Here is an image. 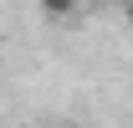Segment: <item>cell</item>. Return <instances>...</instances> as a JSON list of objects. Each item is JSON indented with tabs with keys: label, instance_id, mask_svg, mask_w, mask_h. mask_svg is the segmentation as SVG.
I'll use <instances>...</instances> for the list:
<instances>
[{
	"label": "cell",
	"instance_id": "1",
	"mask_svg": "<svg viewBox=\"0 0 133 128\" xmlns=\"http://www.w3.org/2000/svg\"><path fill=\"white\" fill-rule=\"evenodd\" d=\"M41 10L51 21H66V16H77V0H41Z\"/></svg>",
	"mask_w": 133,
	"mask_h": 128
},
{
	"label": "cell",
	"instance_id": "2",
	"mask_svg": "<svg viewBox=\"0 0 133 128\" xmlns=\"http://www.w3.org/2000/svg\"><path fill=\"white\" fill-rule=\"evenodd\" d=\"M123 16H128V21H133V0H123Z\"/></svg>",
	"mask_w": 133,
	"mask_h": 128
}]
</instances>
